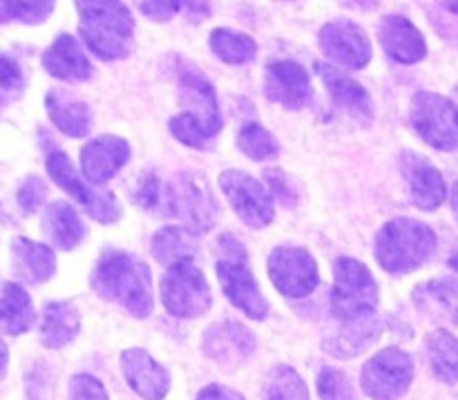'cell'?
Instances as JSON below:
<instances>
[{"label":"cell","instance_id":"b9f144b4","mask_svg":"<svg viewBox=\"0 0 458 400\" xmlns=\"http://www.w3.org/2000/svg\"><path fill=\"white\" fill-rule=\"evenodd\" d=\"M264 182H267V188L271 191V195H276L282 204L295 206V201H298V191H295L291 179L284 174V170H267V173H264Z\"/></svg>","mask_w":458,"mask_h":400},{"label":"cell","instance_id":"f6af8a7d","mask_svg":"<svg viewBox=\"0 0 458 400\" xmlns=\"http://www.w3.org/2000/svg\"><path fill=\"white\" fill-rule=\"evenodd\" d=\"M7 362H9V352H7V345L0 340V379L7 374Z\"/></svg>","mask_w":458,"mask_h":400},{"label":"cell","instance_id":"cb8c5ba5","mask_svg":"<svg viewBox=\"0 0 458 400\" xmlns=\"http://www.w3.org/2000/svg\"><path fill=\"white\" fill-rule=\"evenodd\" d=\"M40 61L45 72L58 81H88L92 76V63L70 34L56 36V40L43 52Z\"/></svg>","mask_w":458,"mask_h":400},{"label":"cell","instance_id":"f546056e","mask_svg":"<svg viewBox=\"0 0 458 400\" xmlns=\"http://www.w3.org/2000/svg\"><path fill=\"white\" fill-rule=\"evenodd\" d=\"M425 353L432 374L441 383H458V338L445 329H437L425 338Z\"/></svg>","mask_w":458,"mask_h":400},{"label":"cell","instance_id":"60d3db41","mask_svg":"<svg viewBox=\"0 0 458 400\" xmlns=\"http://www.w3.org/2000/svg\"><path fill=\"white\" fill-rule=\"evenodd\" d=\"M25 88V74H22L18 61L9 54L0 52V94L21 92Z\"/></svg>","mask_w":458,"mask_h":400},{"label":"cell","instance_id":"52a82bcc","mask_svg":"<svg viewBox=\"0 0 458 400\" xmlns=\"http://www.w3.org/2000/svg\"><path fill=\"white\" fill-rule=\"evenodd\" d=\"M331 313L340 322L371 313L378 307V282L365 262L353 258H338L334 262V289Z\"/></svg>","mask_w":458,"mask_h":400},{"label":"cell","instance_id":"d6986e66","mask_svg":"<svg viewBox=\"0 0 458 400\" xmlns=\"http://www.w3.org/2000/svg\"><path fill=\"white\" fill-rule=\"evenodd\" d=\"M378 40L385 54L401 65H414L428 56V43L419 27L403 13H387L378 25Z\"/></svg>","mask_w":458,"mask_h":400},{"label":"cell","instance_id":"8992f818","mask_svg":"<svg viewBox=\"0 0 458 400\" xmlns=\"http://www.w3.org/2000/svg\"><path fill=\"white\" fill-rule=\"evenodd\" d=\"M159 295L165 311L182 320L204 316L213 307V291L195 260H179L168 267L161 277Z\"/></svg>","mask_w":458,"mask_h":400},{"label":"cell","instance_id":"e575fe53","mask_svg":"<svg viewBox=\"0 0 458 400\" xmlns=\"http://www.w3.org/2000/svg\"><path fill=\"white\" fill-rule=\"evenodd\" d=\"M168 128L177 141H182L183 146H188V148H197V150H204V148H208L210 141L215 139L213 134H210L208 130H206L204 125L195 119V116L186 115V112L173 116L168 123Z\"/></svg>","mask_w":458,"mask_h":400},{"label":"cell","instance_id":"2e32d148","mask_svg":"<svg viewBox=\"0 0 458 400\" xmlns=\"http://www.w3.org/2000/svg\"><path fill=\"white\" fill-rule=\"evenodd\" d=\"M401 170L410 188V200L420 210H437L447 197V183L441 170L420 157L419 152L405 150L401 155Z\"/></svg>","mask_w":458,"mask_h":400},{"label":"cell","instance_id":"3957f363","mask_svg":"<svg viewBox=\"0 0 458 400\" xmlns=\"http://www.w3.org/2000/svg\"><path fill=\"white\" fill-rule=\"evenodd\" d=\"M437 251V233L414 217H394L376 233L374 255L380 268L405 276L423 267Z\"/></svg>","mask_w":458,"mask_h":400},{"label":"cell","instance_id":"f1b7e54d","mask_svg":"<svg viewBox=\"0 0 458 400\" xmlns=\"http://www.w3.org/2000/svg\"><path fill=\"white\" fill-rule=\"evenodd\" d=\"M36 320L30 294L16 282H7L0 294V331L9 336H22Z\"/></svg>","mask_w":458,"mask_h":400},{"label":"cell","instance_id":"bcb514c9","mask_svg":"<svg viewBox=\"0 0 458 400\" xmlns=\"http://www.w3.org/2000/svg\"><path fill=\"white\" fill-rule=\"evenodd\" d=\"M452 213H454L458 222V182L454 183V188H452Z\"/></svg>","mask_w":458,"mask_h":400},{"label":"cell","instance_id":"4316f807","mask_svg":"<svg viewBox=\"0 0 458 400\" xmlns=\"http://www.w3.org/2000/svg\"><path fill=\"white\" fill-rule=\"evenodd\" d=\"M40 226L49 244L58 251L76 249L88 235V228L81 222L79 213L67 201H52L45 209Z\"/></svg>","mask_w":458,"mask_h":400},{"label":"cell","instance_id":"4dcf8cb0","mask_svg":"<svg viewBox=\"0 0 458 400\" xmlns=\"http://www.w3.org/2000/svg\"><path fill=\"white\" fill-rule=\"evenodd\" d=\"M197 235L182 226H164L152 235L150 253L157 262L173 267L179 260H192L197 255Z\"/></svg>","mask_w":458,"mask_h":400},{"label":"cell","instance_id":"74e56055","mask_svg":"<svg viewBox=\"0 0 458 400\" xmlns=\"http://www.w3.org/2000/svg\"><path fill=\"white\" fill-rule=\"evenodd\" d=\"M161 195H164V182L155 173L148 170V173L139 174L132 186L134 204L141 206L143 210H150V213H159Z\"/></svg>","mask_w":458,"mask_h":400},{"label":"cell","instance_id":"603a6c76","mask_svg":"<svg viewBox=\"0 0 458 400\" xmlns=\"http://www.w3.org/2000/svg\"><path fill=\"white\" fill-rule=\"evenodd\" d=\"M383 334V320L376 311L362 313L343 322V329L335 338L325 340V349L335 358H356L374 347Z\"/></svg>","mask_w":458,"mask_h":400},{"label":"cell","instance_id":"5b68a950","mask_svg":"<svg viewBox=\"0 0 458 400\" xmlns=\"http://www.w3.org/2000/svg\"><path fill=\"white\" fill-rule=\"evenodd\" d=\"M219 262L217 271L219 286L233 307L244 311L253 320H264L268 316V302L264 300L262 289L249 268V253L244 244L231 233H224L217 240Z\"/></svg>","mask_w":458,"mask_h":400},{"label":"cell","instance_id":"ba28073f","mask_svg":"<svg viewBox=\"0 0 458 400\" xmlns=\"http://www.w3.org/2000/svg\"><path fill=\"white\" fill-rule=\"evenodd\" d=\"M410 123L434 150L452 152L458 148V107L443 94L416 92L410 103Z\"/></svg>","mask_w":458,"mask_h":400},{"label":"cell","instance_id":"c3c4849f","mask_svg":"<svg viewBox=\"0 0 458 400\" xmlns=\"http://www.w3.org/2000/svg\"><path fill=\"white\" fill-rule=\"evenodd\" d=\"M445 7L447 9H456V13H458V3H445Z\"/></svg>","mask_w":458,"mask_h":400},{"label":"cell","instance_id":"5bb4252c","mask_svg":"<svg viewBox=\"0 0 458 400\" xmlns=\"http://www.w3.org/2000/svg\"><path fill=\"white\" fill-rule=\"evenodd\" d=\"M264 94L286 110H302L313 97L309 72L286 58L271 61L264 70Z\"/></svg>","mask_w":458,"mask_h":400},{"label":"cell","instance_id":"7a4b0ae2","mask_svg":"<svg viewBox=\"0 0 458 400\" xmlns=\"http://www.w3.org/2000/svg\"><path fill=\"white\" fill-rule=\"evenodd\" d=\"M79 34L94 56L119 61L132 52L134 18L123 3L114 0H79Z\"/></svg>","mask_w":458,"mask_h":400},{"label":"cell","instance_id":"277c9868","mask_svg":"<svg viewBox=\"0 0 458 400\" xmlns=\"http://www.w3.org/2000/svg\"><path fill=\"white\" fill-rule=\"evenodd\" d=\"M173 217L192 235H204L217 222V201L210 192L208 182L197 173H179L164 183L159 213Z\"/></svg>","mask_w":458,"mask_h":400},{"label":"cell","instance_id":"f35d334b","mask_svg":"<svg viewBox=\"0 0 458 400\" xmlns=\"http://www.w3.org/2000/svg\"><path fill=\"white\" fill-rule=\"evenodd\" d=\"M47 197V186L38 177H27L16 192L18 206L25 215H34Z\"/></svg>","mask_w":458,"mask_h":400},{"label":"cell","instance_id":"484cf974","mask_svg":"<svg viewBox=\"0 0 458 400\" xmlns=\"http://www.w3.org/2000/svg\"><path fill=\"white\" fill-rule=\"evenodd\" d=\"M45 107L52 123L67 137L81 139L92 128V112L85 101L70 94L67 89L54 88L45 97Z\"/></svg>","mask_w":458,"mask_h":400},{"label":"cell","instance_id":"7c38bea8","mask_svg":"<svg viewBox=\"0 0 458 400\" xmlns=\"http://www.w3.org/2000/svg\"><path fill=\"white\" fill-rule=\"evenodd\" d=\"M268 277L284 298H309L320 285L318 262L302 246H277L268 255Z\"/></svg>","mask_w":458,"mask_h":400},{"label":"cell","instance_id":"44dd1931","mask_svg":"<svg viewBox=\"0 0 458 400\" xmlns=\"http://www.w3.org/2000/svg\"><path fill=\"white\" fill-rule=\"evenodd\" d=\"M177 94L182 98V106L186 107V115L195 116L213 137H217L222 130V112H219L213 83L201 72L188 70L179 79Z\"/></svg>","mask_w":458,"mask_h":400},{"label":"cell","instance_id":"9a60e30c","mask_svg":"<svg viewBox=\"0 0 458 400\" xmlns=\"http://www.w3.org/2000/svg\"><path fill=\"white\" fill-rule=\"evenodd\" d=\"M255 347H258V343H255L253 331H249L242 322L235 320H224L208 327L204 334V343H201L206 358L226 367V370H233V367L249 361L255 353Z\"/></svg>","mask_w":458,"mask_h":400},{"label":"cell","instance_id":"1f68e13d","mask_svg":"<svg viewBox=\"0 0 458 400\" xmlns=\"http://www.w3.org/2000/svg\"><path fill=\"white\" fill-rule=\"evenodd\" d=\"M208 45L215 56L228 65H244V63L253 61L258 54V43L249 34L226 30V27H217L210 31Z\"/></svg>","mask_w":458,"mask_h":400},{"label":"cell","instance_id":"d590c367","mask_svg":"<svg viewBox=\"0 0 458 400\" xmlns=\"http://www.w3.org/2000/svg\"><path fill=\"white\" fill-rule=\"evenodd\" d=\"M54 12V3H3L0 0V22H25L40 25Z\"/></svg>","mask_w":458,"mask_h":400},{"label":"cell","instance_id":"30bf717a","mask_svg":"<svg viewBox=\"0 0 458 400\" xmlns=\"http://www.w3.org/2000/svg\"><path fill=\"white\" fill-rule=\"evenodd\" d=\"M414 380V361L401 347H387L367 361L360 387L371 400H398Z\"/></svg>","mask_w":458,"mask_h":400},{"label":"cell","instance_id":"836d02e7","mask_svg":"<svg viewBox=\"0 0 458 400\" xmlns=\"http://www.w3.org/2000/svg\"><path fill=\"white\" fill-rule=\"evenodd\" d=\"M237 148L253 161H271L280 155V143L259 123H246L237 134Z\"/></svg>","mask_w":458,"mask_h":400},{"label":"cell","instance_id":"7bdbcfd3","mask_svg":"<svg viewBox=\"0 0 458 400\" xmlns=\"http://www.w3.org/2000/svg\"><path fill=\"white\" fill-rule=\"evenodd\" d=\"M183 3H170V0H159V3H139L143 16L152 18L157 22H165L182 12Z\"/></svg>","mask_w":458,"mask_h":400},{"label":"cell","instance_id":"4fadbf2b","mask_svg":"<svg viewBox=\"0 0 458 400\" xmlns=\"http://www.w3.org/2000/svg\"><path fill=\"white\" fill-rule=\"evenodd\" d=\"M318 43L329 61H334L335 65L349 67V70H362L369 65L371 56H374L367 31L349 18H335V21L322 25Z\"/></svg>","mask_w":458,"mask_h":400},{"label":"cell","instance_id":"ac0fdd59","mask_svg":"<svg viewBox=\"0 0 458 400\" xmlns=\"http://www.w3.org/2000/svg\"><path fill=\"white\" fill-rule=\"evenodd\" d=\"M316 72L322 79V83H325L331 101H334L344 115H349L353 121L365 125L374 121V101H371L369 92H367L358 81H353L352 76H347L335 65H329V63H318Z\"/></svg>","mask_w":458,"mask_h":400},{"label":"cell","instance_id":"7402d4cb","mask_svg":"<svg viewBox=\"0 0 458 400\" xmlns=\"http://www.w3.org/2000/svg\"><path fill=\"white\" fill-rule=\"evenodd\" d=\"M411 302L425 318L458 327V280L437 277L411 291Z\"/></svg>","mask_w":458,"mask_h":400},{"label":"cell","instance_id":"8fae6325","mask_svg":"<svg viewBox=\"0 0 458 400\" xmlns=\"http://www.w3.org/2000/svg\"><path fill=\"white\" fill-rule=\"evenodd\" d=\"M219 188L246 226L267 228L268 224H273L276 204H273V195L267 183L244 170L233 168L219 174Z\"/></svg>","mask_w":458,"mask_h":400},{"label":"cell","instance_id":"ab89813d","mask_svg":"<svg viewBox=\"0 0 458 400\" xmlns=\"http://www.w3.org/2000/svg\"><path fill=\"white\" fill-rule=\"evenodd\" d=\"M70 400H110L106 387L89 374H76L70 380Z\"/></svg>","mask_w":458,"mask_h":400},{"label":"cell","instance_id":"9c48e42d","mask_svg":"<svg viewBox=\"0 0 458 400\" xmlns=\"http://www.w3.org/2000/svg\"><path fill=\"white\" fill-rule=\"evenodd\" d=\"M45 168H47V174L52 177V182L58 188H63L89 217L101 224L119 222L121 215H123L119 200L112 192H97L92 186H88L81 179V174L74 170V166H72L70 157L65 152H49L47 159H45Z\"/></svg>","mask_w":458,"mask_h":400},{"label":"cell","instance_id":"ee69618b","mask_svg":"<svg viewBox=\"0 0 458 400\" xmlns=\"http://www.w3.org/2000/svg\"><path fill=\"white\" fill-rule=\"evenodd\" d=\"M197 400H246L242 394H237L235 389H228L224 385H208L199 392Z\"/></svg>","mask_w":458,"mask_h":400},{"label":"cell","instance_id":"8d00e7d4","mask_svg":"<svg viewBox=\"0 0 458 400\" xmlns=\"http://www.w3.org/2000/svg\"><path fill=\"white\" fill-rule=\"evenodd\" d=\"M318 396L320 400H358L353 383L347 379V374L334 367H325L318 374Z\"/></svg>","mask_w":458,"mask_h":400},{"label":"cell","instance_id":"83f0119b","mask_svg":"<svg viewBox=\"0 0 458 400\" xmlns=\"http://www.w3.org/2000/svg\"><path fill=\"white\" fill-rule=\"evenodd\" d=\"M81 313L74 302L58 300L45 304L40 318V343L47 349H63L79 336Z\"/></svg>","mask_w":458,"mask_h":400},{"label":"cell","instance_id":"e0dca14e","mask_svg":"<svg viewBox=\"0 0 458 400\" xmlns=\"http://www.w3.org/2000/svg\"><path fill=\"white\" fill-rule=\"evenodd\" d=\"M130 161V143L116 134L92 139L81 150V173L94 186L107 183Z\"/></svg>","mask_w":458,"mask_h":400},{"label":"cell","instance_id":"ffe728a7","mask_svg":"<svg viewBox=\"0 0 458 400\" xmlns=\"http://www.w3.org/2000/svg\"><path fill=\"white\" fill-rule=\"evenodd\" d=\"M121 371L125 383L146 400H164L170 392V371L155 361L146 349H125L121 353Z\"/></svg>","mask_w":458,"mask_h":400},{"label":"cell","instance_id":"d6a6232c","mask_svg":"<svg viewBox=\"0 0 458 400\" xmlns=\"http://www.w3.org/2000/svg\"><path fill=\"white\" fill-rule=\"evenodd\" d=\"M262 400H311L302 376L289 365H276L264 380Z\"/></svg>","mask_w":458,"mask_h":400},{"label":"cell","instance_id":"7dc6e473","mask_svg":"<svg viewBox=\"0 0 458 400\" xmlns=\"http://www.w3.org/2000/svg\"><path fill=\"white\" fill-rule=\"evenodd\" d=\"M447 264H450V267H452V268H454V271L458 273V249L454 251V253H452V255H450V262H447Z\"/></svg>","mask_w":458,"mask_h":400},{"label":"cell","instance_id":"6da1fadb","mask_svg":"<svg viewBox=\"0 0 458 400\" xmlns=\"http://www.w3.org/2000/svg\"><path fill=\"white\" fill-rule=\"evenodd\" d=\"M98 298L123 307L130 316L148 318L155 309L150 267L125 251H106L89 276Z\"/></svg>","mask_w":458,"mask_h":400},{"label":"cell","instance_id":"d4e9b609","mask_svg":"<svg viewBox=\"0 0 458 400\" xmlns=\"http://www.w3.org/2000/svg\"><path fill=\"white\" fill-rule=\"evenodd\" d=\"M13 276L27 285H45L56 273V255L49 246L31 242L27 237L12 240Z\"/></svg>","mask_w":458,"mask_h":400}]
</instances>
